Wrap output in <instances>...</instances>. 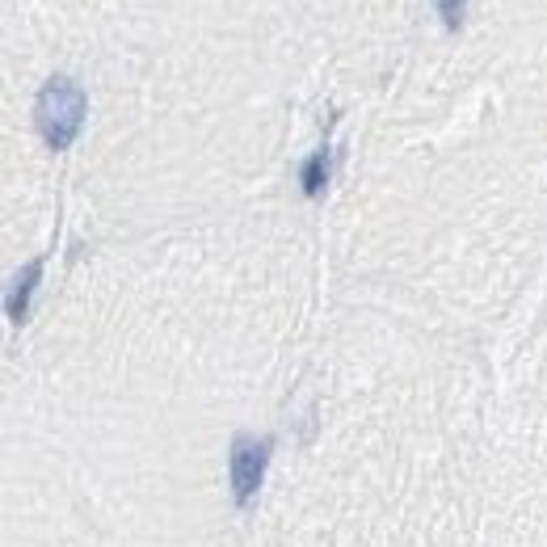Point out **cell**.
Segmentation results:
<instances>
[{"label":"cell","mask_w":547,"mask_h":547,"mask_svg":"<svg viewBox=\"0 0 547 547\" xmlns=\"http://www.w3.org/2000/svg\"><path fill=\"white\" fill-rule=\"evenodd\" d=\"M85 110H89L85 89L72 76H51L34 106V123H38V135L47 139V148L55 152L72 148V139L80 135V123H85Z\"/></svg>","instance_id":"obj_1"},{"label":"cell","mask_w":547,"mask_h":547,"mask_svg":"<svg viewBox=\"0 0 547 547\" xmlns=\"http://www.w3.org/2000/svg\"><path fill=\"white\" fill-rule=\"evenodd\" d=\"M266 463H270V438H249L240 434L228 451V484H232V501L249 505L253 493L266 480Z\"/></svg>","instance_id":"obj_2"},{"label":"cell","mask_w":547,"mask_h":547,"mask_svg":"<svg viewBox=\"0 0 547 547\" xmlns=\"http://www.w3.org/2000/svg\"><path fill=\"white\" fill-rule=\"evenodd\" d=\"M38 278H43V261H30V266L13 278V287H9V299H5V312L13 324H22L26 312H30V295L38 287Z\"/></svg>","instance_id":"obj_3"},{"label":"cell","mask_w":547,"mask_h":547,"mask_svg":"<svg viewBox=\"0 0 547 547\" xmlns=\"http://www.w3.org/2000/svg\"><path fill=\"white\" fill-rule=\"evenodd\" d=\"M299 181H303V194L316 198L324 190V181H329V152H312L308 160H303V169H299Z\"/></svg>","instance_id":"obj_4"},{"label":"cell","mask_w":547,"mask_h":547,"mask_svg":"<svg viewBox=\"0 0 547 547\" xmlns=\"http://www.w3.org/2000/svg\"><path fill=\"white\" fill-rule=\"evenodd\" d=\"M434 5H438V13H442V26H447V30H459L468 0H434Z\"/></svg>","instance_id":"obj_5"}]
</instances>
